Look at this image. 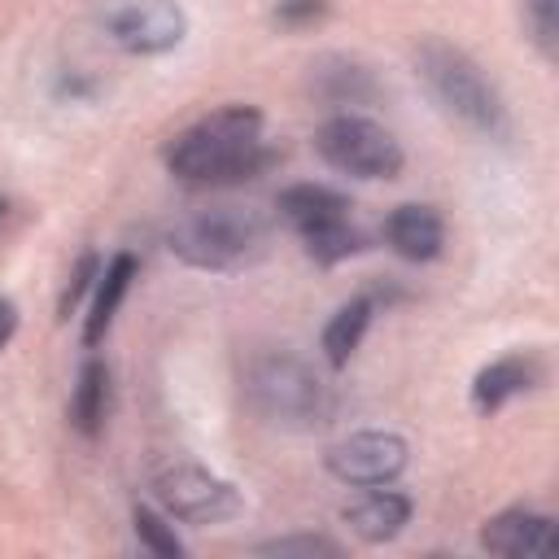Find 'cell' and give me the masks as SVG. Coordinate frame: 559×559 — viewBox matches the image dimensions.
<instances>
[{
    "instance_id": "obj_24",
    "label": "cell",
    "mask_w": 559,
    "mask_h": 559,
    "mask_svg": "<svg viewBox=\"0 0 559 559\" xmlns=\"http://www.w3.org/2000/svg\"><path fill=\"white\" fill-rule=\"evenodd\" d=\"M0 218H4V197H0Z\"/></svg>"
},
{
    "instance_id": "obj_11",
    "label": "cell",
    "mask_w": 559,
    "mask_h": 559,
    "mask_svg": "<svg viewBox=\"0 0 559 559\" xmlns=\"http://www.w3.org/2000/svg\"><path fill=\"white\" fill-rule=\"evenodd\" d=\"M275 210H280V218L301 236V245L306 240H314V236H323V231H332V227H341V223H349V197H341L336 188H328V183H293V188H284L280 197H275Z\"/></svg>"
},
{
    "instance_id": "obj_16",
    "label": "cell",
    "mask_w": 559,
    "mask_h": 559,
    "mask_svg": "<svg viewBox=\"0 0 559 559\" xmlns=\"http://www.w3.org/2000/svg\"><path fill=\"white\" fill-rule=\"evenodd\" d=\"M109 419V367L100 358H87L79 371V384L70 393V428L87 441H96L105 432Z\"/></svg>"
},
{
    "instance_id": "obj_7",
    "label": "cell",
    "mask_w": 559,
    "mask_h": 559,
    "mask_svg": "<svg viewBox=\"0 0 559 559\" xmlns=\"http://www.w3.org/2000/svg\"><path fill=\"white\" fill-rule=\"evenodd\" d=\"M105 35L131 57H162L183 44L188 13L175 0H118L105 9Z\"/></svg>"
},
{
    "instance_id": "obj_5",
    "label": "cell",
    "mask_w": 559,
    "mask_h": 559,
    "mask_svg": "<svg viewBox=\"0 0 559 559\" xmlns=\"http://www.w3.org/2000/svg\"><path fill=\"white\" fill-rule=\"evenodd\" d=\"M314 153L354 179H397L402 175V144L362 114H332L314 131Z\"/></svg>"
},
{
    "instance_id": "obj_1",
    "label": "cell",
    "mask_w": 559,
    "mask_h": 559,
    "mask_svg": "<svg viewBox=\"0 0 559 559\" xmlns=\"http://www.w3.org/2000/svg\"><path fill=\"white\" fill-rule=\"evenodd\" d=\"M166 170L179 183L192 188H227L258 179L271 170L275 148L262 140V109L253 105H223L192 127H183L166 148H162Z\"/></svg>"
},
{
    "instance_id": "obj_13",
    "label": "cell",
    "mask_w": 559,
    "mask_h": 559,
    "mask_svg": "<svg viewBox=\"0 0 559 559\" xmlns=\"http://www.w3.org/2000/svg\"><path fill=\"white\" fill-rule=\"evenodd\" d=\"M411 498L397 493V489H380L371 485V493H362L358 502H349L341 515L349 524L354 537H362L367 546H380V542H393L406 524H411Z\"/></svg>"
},
{
    "instance_id": "obj_9",
    "label": "cell",
    "mask_w": 559,
    "mask_h": 559,
    "mask_svg": "<svg viewBox=\"0 0 559 559\" xmlns=\"http://www.w3.org/2000/svg\"><path fill=\"white\" fill-rule=\"evenodd\" d=\"M542 380H546L542 354H533V349L502 354V358H493L489 367L476 371V380H472V411L476 415H498L511 397L533 393Z\"/></svg>"
},
{
    "instance_id": "obj_14",
    "label": "cell",
    "mask_w": 559,
    "mask_h": 559,
    "mask_svg": "<svg viewBox=\"0 0 559 559\" xmlns=\"http://www.w3.org/2000/svg\"><path fill=\"white\" fill-rule=\"evenodd\" d=\"M131 280H135V253H114V258L100 266L96 284H92L96 297H92V310H87V323H83V345H87V349H96V345L105 341V332L114 328V314H118V306H122Z\"/></svg>"
},
{
    "instance_id": "obj_19",
    "label": "cell",
    "mask_w": 559,
    "mask_h": 559,
    "mask_svg": "<svg viewBox=\"0 0 559 559\" xmlns=\"http://www.w3.org/2000/svg\"><path fill=\"white\" fill-rule=\"evenodd\" d=\"M131 524H135V537H140V546H144V550H153V555H162V559H179V555H183V542L175 537V528H170V515H166V511L157 515L153 507H140V502H135Z\"/></svg>"
},
{
    "instance_id": "obj_4",
    "label": "cell",
    "mask_w": 559,
    "mask_h": 559,
    "mask_svg": "<svg viewBox=\"0 0 559 559\" xmlns=\"http://www.w3.org/2000/svg\"><path fill=\"white\" fill-rule=\"evenodd\" d=\"M245 393H249V406L266 424L288 428V432H314V428L332 424V415H336L332 384L306 358H297L288 349L258 354L245 371Z\"/></svg>"
},
{
    "instance_id": "obj_6",
    "label": "cell",
    "mask_w": 559,
    "mask_h": 559,
    "mask_svg": "<svg viewBox=\"0 0 559 559\" xmlns=\"http://www.w3.org/2000/svg\"><path fill=\"white\" fill-rule=\"evenodd\" d=\"M153 498L170 520H183V524H223V520L240 515V507H245L231 480H223L210 467L188 463V459L162 463L153 472Z\"/></svg>"
},
{
    "instance_id": "obj_2",
    "label": "cell",
    "mask_w": 559,
    "mask_h": 559,
    "mask_svg": "<svg viewBox=\"0 0 559 559\" xmlns=\"http://www.w3.org/2000/svg\"><path fill=\"white\" fill-rule=\"evenodd\" d=\"M166 245L197 271H249L271 253V223L245 205H201L170 223Z\"/></svg>"
},
{
    "instance_id": "obj_21",
    "label": "cell",
    "mask_w": 559,
    "mask_h": 559,
    "mask_svg": "<svg viewBox=\"0 0 559 559\" xmlns=\"http://www.w3.org/2000/svg\"><path fill=\"white\" fill-rule=\"evenodd\" d=\"M328 13H332V0H280L271 22L284 26V31H306V26L323 22Z\"/></svg>"
},
{
    "instance_id": "obj_18",
    "label": "cell",
    "mask_w": 559,
    "mask_h": 559,
    "mask_svg": "<svg viewBox=\"0 0 559 559\" xmlns=\"http://www.w3.org/2000/svg\"><path fill=\"white\" fill-rule=\"evenodd\" d=\"M520 17H524L528 44L546 61H555V52H559V0H520Z\"/></svg>"
},
{
    "instance_id": "obj_12",
    "label": "cell",
    "mask_w": 559,
    "mask_h": 559,
    "mask_svg": "<svg viewBox=\"0 0 559 559\" xmlns=\"http://www.w3.org/2000/svg\"><path fill=\"white\" fill-rule=\"evenodd\" d=\"M384 245L402 258V262H432L445 245V223L432 205L406 201L384 218Z\"/></svg>"
},
{
    "instance_id": "obj_17",
    "label": "cell",
    "mask_w": 559,
    "mask_h": 559,
    "mask_svg": "<svg viewBox=\"0 0 559 559\" xmlns=\"http://www.w3.org/2000/svg\"><path fill=\"white\" fill-rule=\"evenodd\" d=\"M371 314H376V297H371V293H358V297H349V301L328 319L319 345H323V358H328L332 371H341V367L354 358V349L362 345V336H367V328H371Z\"/></svg>"
},
{
    "instance_id": "obj_15",
    "label": "cell",
    "mask_w": 559,
    "mask_h": 559,
    "mask_svg": "<svg viewBox=\"0 0 559 559\" xmlns=\"http://www.w3.org/2000/svg\"><path fill=\"white\" fill-rule=\"evenodd\" d=\"M310 87H314V96L323 100V105H367V100H376V79H371V70L367 66H358V61H349V57H323V61H314L310 66Z\"/></svg>"
},
{
    "instance_id": "obj_23",
    "label": "cell",
    "mask_w": 559,
    "mask_h": 559,
    "mask_svg": "<svg viewBox=\"0 0 559 559\" xmlns=\"http://www.w3.org/2000/svg\"><path fill=\"white\" fill-rule=\"evenodd\" d=\"M13 332H17V306L9 297H0V349L13 341Z\"/></svg>"
},
{
    "instance_id": "obj_10",
    "label": "cell",
    "mask_w": 559,
    "mask_h": 559,
    "mask_svg": "<svg viewBox=\"0 0 559 559\" xmlns=\"http://www.w3.org/2000/svg\"><path fill=\"white\" fill-rule=\"evenodd\" d=\"M480 546L489 555H502V559H542V555H555V520L542 515V511H528V507L498 511L493 520H485Z\"/></svg>"
},
{
    "instance_id": "obj_8",
    "label": "cell",
    "mask_w": 559,
    "mask_h": 559,
    "mask_svg": "<svg viewBox=\"0 0 559 559\" xmlns=\"http://www.w3.org/2000/svg\"><path fill=\"white\" fill-rule=\"evenodd\" d=\"M406 441L397 432H384V428H362V432H349L345 441L328 445L323 454V467L341 480V485H389L406 472Z\"/></svg>"
},
{
    "instance_id": "obj_22",
    "label": "cell",
    "mask_w": 559,
    "mask_h": 559,
    "mask_svg": "<svg viewBox=\"0 0 559 559\" xmlns=\"http://www.w3.org/2000/svg\"><path fill=\"white\" fill-rule=\"evenodd\" d=\"M96 275H100V258H96V253H83V258H79V266H74V275H70V284H66V293H61V301H57V314H61V319H70V314H74L79 297L96 284Z\"/></svg>"
},
{
    "instance_id": "obj_3",
    "label": "cell",
    "mask_w": 559,
    "mask_h": 559,
    "mask_svg": "<svg viewBox=\"0 0 559 559\" xmlns=\"http://www.w3.org/2000/svg\"><path fill=\"white\" fill-rule=\"evenodd\" d=\"M415 74L424 79L428 96L463 127H472L485 140H511V114L493 79L454 44L445 39H424L415 48Z\"/></svg>"
},
{
    "instance_id": "obj_20",
    "label": "cell",
    "mask_w": 559,
    "mask_h": 559,
    "mask_svg": "<svg viewBox=\"0 0 559 559\" xmlns=\"http://www.w3.org/2000/svg\"><path fill=\"white\" fill-rule=\"evenodd\" d=\"M258 555H280V559L306 555V559H314V555H341V546H336L332 537H319V533H293V537H271V542H262Z\"/></svg>"
}]
</instances>
